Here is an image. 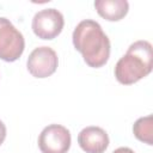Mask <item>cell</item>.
I'll return each instance as SVG.
<instances>
[{
  "mask_svg": "<svg viewBox=\"0 0 153 153\" xmlns=\"http://www.w3.org/2000/svg\"><path fill=\"white\" fill-rule=\"evenodd\" d=\"M73 45L82 55L84 61L92 68L103 67L110 57V41L102 26L92 20H81L74 29Z\"/></svg>",
  "mask_w": 153,
  "mask_h": 153,
  "instance_id": "6da1fadb",
  "label": "cell"
},
{
  "mask_svg": "<svg viewBox=\"0 0 153 153\" xmlns=\"http://www.w3.org/2000/svg\"><path fill=\"white\" fill-rule=\"evenodd\" d=\"M153 68V50L148 41L140 39L129 45L115 66V76L122 85H131L147 76Z\"/></svg>",
  "mask_w": 153,
  "mask_h": 153,
  "instance_id": "7a4b0ae2",
  "label": "cell"
},
{
  "mask_svg": "<svg viewBox=\"0 0 153 153\" xmlns=\"http://www.w3.org/2000/svg\"><path fill=\"white\" fill-rule=\"evenodd\" d=\"M25 49L22 32L5 17H0V59L6 62L17 61Z\"/></svg>",
  "mask_w": 153,
  "mask_h": 153,
  "instance_id": "3957f363",
  "label": "cell"
},
{
  "mask_svg": "<svg viewBox=\"0 0 153 153\" xmlns=\"http://www.w3.org/2000/svg\"><path fill=\"white\" fill-rule=\"evenodd\" d=\"M65 25L63 16L56 8H44L38 11L32 18V31L41 39H54Z\"/></svg>",
  "mask_w": 153,
  "mask_h": 153,
  "instance_id": "277c9868",
  "label": "cell"
},
{
  "mask_svg": "<svg viewBox=\"0 0 153 153\" xmlns=\"http://www.w3.org/2000/svg\"><path fill=\"white\" fill-rule=\"evenodd\" d=\"M71 142L69 130L61 124L47 126L38 136V147L42 153H67Z\"/></svg>",
  "mask_w": 153,
  "mask_h": 153,
  "instance_id": "5b68a950",
  "label": "cell"
},
{
  "mask_svg": "<svg viewBox=\"0 0 153 153\" xmlns=\"http://www.w3.org/2000/svg\"><path fill=\"white\" fill-rule=\"evenodd\" d=\"M59 65V59L54 49L50 47L35 48L26 61L29 73L35 78H48L55 73Z\"/></svg>",
  "mask_w": 153,
  "mask_h": 153,
  "instance_id": "8992f818",
  "label": "cell"
},
{
  "mask_svg": "<svg viewBox=\"0 0 153 153\" xmlns=\"http://www.w3.org/2000/svg\"><path fill=\"white\" fill-rule=\"evenodd\" d=\"M78 143L86 153H104L109 146V136L103 128L90 126L78 134Z\"/></svg>",
  "mask_w": 153,
  "mask_h": 153,
  "instance_id": "52a82bcc",
  "label": "cell"
},
{
  "mask_svg": "<svg viewBox=\"0 0 153 153\" xmlns=\"http://www.w3.org/2000/svg\"><path fill=\"white\" fill-rule=\"evenodd\" d=\"M94 8L102 18L117 22L127 16L129 4L126 0H97L94 1Z\"/></svg>",
  "mask_w": 153,
  "mask_h": 153,
  "instance_id": "ba28073f",
  "label": "cell"
},
{
  "mask_svg": "<svg viewBox=\"0 0 153 153\" xmlns=\"http://www.w3.org/2000/svg\"><path fill=\"white\" fill-rule=\"evenodd\" d=\"M152 131H153V120H152V115L145 116V117H140L135 121L134 126H133V133L134 136L147 143V145H152L153 140H152Z\"/></svg>",
  "mask_w": 153,
  "mask_h": 153,
  "instance_id": "9c48e42d",
  "label": "cell"
},
{
  "mask_svg": "<svg viewBox=\"0 0 153 153\" xmlns=\"http://www.w3.org/2000/svg\"><path fill=\"white\" fill-rule=\"evenodd\" d=\"M6 126L4 124V122L0 120V146H1V143L5 141V139H6Z\"/></svg>",
  "mask_w": 153,
  "mask_h": 153,
  "instance_id": "30bf717a",
  "label": "cell"
},
{
  "mask_svg": "<svg viewBox=\"0 0 153 153\" xmlns=\"http://www.w3.org/2000/svg\"><path fill=\"white\" fill-rule=\"evenodd\" d=\"M112 153H135V152L131 148H129V147H118Z\"/></svg>",
  "mask_w": 153,
  "mask_h": 153,
  "instance_id": "8fae6325",
  "label": "cell"
}]
</instances>
